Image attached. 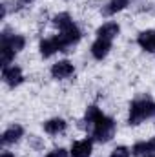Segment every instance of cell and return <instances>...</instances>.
I'll return each instance as SVG.
<instances>
[{
  "instance_id": "2",
  "label": "cell",
  "mask_w": 155,
  "mask_h": 157,
  "mask_svg": "<svg viewBox=\"0 0 155 157\" xmlns=\"http://www.w3.org/2000/svg\"><path fill=\"white\" fill-rule=\"evenodd\" d=\"M113 133H115V122H113V119L102 115L93 124V137L97 141H100V143H108L113 137Z\"/></svg>"
},
{
  "instance_id": "5",
  "label": "cell",
  "mask_w": 155,
  "mask_h": 157,
  "mask_svg": "<svg viewBox=\"0 0 155 157\" xmlns=\"http://www.w3.org/2000/svg\"><path fill=\"white\" fill-rule=\"evenodd\" d=\"M110 49H112V40H106V39H97L93 42V46H91V53L99 60L104 59L110 53Z\"/></svg>"
},
{
  "instance_id": "7",
  "label": "cell",
  "mask_w": 155,
  "mask_h": 157,
  "mask_svg": "<svg viewBox=\"0 0 155 157\" xmlns=\"http://www.w3.org/2000/svg\"><path fill=\"white\" fill-rule=\"evenodd\" d=\"M51 75L55 78H66L70 75H73V64L68 60H60L51 68Z\"/></svg>"
},
{
  "instance_id": "13",
  "label": "cell",
  "mask_w": 155,
  "mask_h": 157,
  "mask_svg": "<svg viewBox=\"0 0 155 157\" xmlns=\"http://www.w3.org/2000/svg\"><path fill=\"white\" fill-rule=\"evenodd\" d=\"M44 130H46L47 133L55 135V133H60V132L66 130V122H64L62 119H51V121H47V122L44 124Z\"/></svg>"
},
{
  "instance_id": "14",
  "label": "cell",
  "mask_w": 155,
  "mask_h": 157,
  "mask_svg": "<svg viewBox=\"0 0 155 157\" xmlns=\"http://www.w3.org/2000/svg\"><path fill=\"white\" fill-rule=\"evenodd\" d=\"M133 155H144V154H150V152H155V137L148 143H137L133 146Z\"/></svg>"
},
{
  "instance_id": "12",
  "label": "cell",
  "mask_w": 155,
  "mask_h": 157,
  "mask_svg": "<svg viewBox=\"0 0 155 157\" xmlns=\"http://www.w3.org/2000/svg\"><path fill=\"white\" fill-rule=\"evenodd\" d=\"M22 133H24V130H22V126H11V128H7L6 132H4V135H2V143L4 144H11V143H17L20 137H22Z\"/></svg>"
},
{
  "instance_id": "20",
  "label": "cell",
  "mask_w": 155,
  "mask_h": 157,
  "mask_svg": "<svg viewBox=\"0 0 155 157\" xmlns=\"http://www.w3.org/2000/svg\"><path fill=\"white\" fill-rule=\"evenodd\" d=\"M46 157H68V152L62 150V148H59V150H53L51 154H47Z\"/></svg>"
},
{
  "instance_id": "11",
  "label": "cell",
  "mask_w": 155,
  "mask_h": 157,
  "mask_svg": "<svg viewBox=\"0 0 155 157\" xmlns=\"http://www.w3.org/2000/svg\"><path fill=\"white\" fill-rule=\"evenodd\" d=\"M139 46L142 48V49H146V51H155V31H142L141 35H139Z\"/></svg>"
},
{
  "instance_id": "19",
  "label": "cell",
  "mask_w": 155,
  "mask_h": 157,
  "mask_svg": "<svg viewBox=\"0 0 155 157\" xmlns=\"http://www.w3.org/2000/svg\"><path fill=\"white\" fill-rule=\"evenodd\" d=\"M130 150L126 148V146H119V148H115L113 150V154H112V157H130Z\"/></svg>"
},
{
  "instance_id": "9",
  "label": "cell",
  "mask_w": 155,
  "mask_h": 157,
  "mask_svg": "<svg viewBox=\"0 0 155 157\" xmlns=\"http://www.w3.org/2000/svg\"><path fill=\"white\" fill-rule=\"evenodd\" d=\"M119 31H120L119 24H115V22H108V24H104L102 28H99L97 35H99V39L113 40V39L117 37V35H119Z\"/></svg>"
},
{
  "instance_id": "1",
  "label": "cell",
  "mask_w": 155,
  "mask_h": 157,
  "mask_svg": "<svg viewBox=\"0 0 155 157\" xmlns=\"http://www.w3.org/2000/svg\"><path fill=\"white\" fill-rule=\"evenodd\" d=\"M152 117H155V102L148 101V99L131 102L130 119H128L130 124H141L144 119H152Z\"/></svg>"
},
{
  "instance_id": "3",
  "label": "cell",
  "mask_w": 155,
  "mask_h": 157,
  "mask_svg": "<svg viewBox=\"0 0 155 157\" xmlns=\"http://www.w3.org/2000/svg\"><path fill=\"white\" fill-rule=\"evenodd\" d=\"M57 51H66V44L62 42L60 35L40 42V53H42V57H51Z\"/></svg>"
},
{
  "instance_id": "21",
  "label": "cell",
  "mask_w": 155,
  "mask_h": 157,
  "mask_svg": "<svg viewBox=\"0 0 155 157\" xmlns=\"http://www.w3.org/2000/svg\"><path fill=\"white\" fill-rule=\"evenodd\" d=\"M31 2H33V0H20V2H18V4H20V6H22V4H31Z\"/></svg>"
},
{
  "instance_id": "4",
  "label": "cell",
  "mask_w": 155,
  "mask_h": 157,
  "mask_svg": "<svg viewBox=\"0 0 155 157\" xmlns=\"http://www.w3.org/2000/svg\"><path fill=\"white\" fill-rule=\"evenodd\" d=\"M2 78L11 86V88H15V86H18L24 77H22V70L18 68V66H13V68H4V71H2Z\"/></svg>"
},
{
  "instance_id": "16",
  "label": "cell",
  "mask_w": 155,
  "mask_h": 157,
  "mask_svg": "<svg viewBox=\"0 0 155 157\" xmlns=\"http://www.w3.org/2000/svg\"><path fill=\"white\" fill-rule=\"evenodd\" d=\"M126 6H128V0H112V2L106 6L104 13H106V15H113V13H117V11L124 9Z\"/></svg>"
},
{
  "instance_id": "8",
  "label": "cell",
  "mask_w": 155,
  "mask_h": 157,
  "mask_svg": "<svg viewBox=\"0 0 155 157\" xmlns=\"http://www.w3.org/2000/svg\"><path fill=\"white\" fill-rule=\"evenodd\" d=\"M60 39H62V42L68 48V46H71V44H75V42L80 40V31H78V28L75 24H71L70 28H66V29L60 31Z\"/></svg>"
},
{
  "instance_id": "17",
  "label": "cell",
  "mask_w": 155,
  "mask_h": 157,
  "mask_svg": "<svg viewBox=\"0 0 155 157\" xmlns=\"http://www.w3.org/2000/svg\"><path fill=\"white\" fill-rule=\"evenodd\" d=\"M102 117V113H100V110L97 108V106H91V108H88V112H86V117H84V122H88V126L89 124H95L99 119Z\"/></svg>"
},
{
  "instance_id": "22",
  "label": "cell",
  "mask_w": 155,
  "mask_h": 157,
  "mask_svg": "<svg viewBox=\"0 0 155 157\" xmlns=\"http://www.w3.org/2000/svg\"><path fill=\"white\" fill-rule=\"evenodd\" d=\"M2 157H13V155H11V154H7V152H4V154H2Z\"/></svg>"
},
{
  "instance_id": "15",
  "label": "cell",
  "mask_w": 155,
  "mask_h": 157,
  "mask_svg": "<svg viewBox=\"0 0 155 157\" xmlns=\"http://www.w3.org/2000/svg\"><path fill=\"white\" fill-rule=\"evenodd\" d=\"M53 22H55V26H57L60 31H62V29H66V28H70V26L73 24L68 13H60V15H57V17L53 18Z\"/></svg>"
},
{
  "instance_id": "6",
  "label": "cell",
  "mask_w": 155,
  "mask_h": 157,
  "mask_svg": "<svg viewBox=\"0 0 155 157\" xmlns=\"http://www.w3.org/2000/svg\"><path fill=\"white\" fill-rule=\"evenodd\" d=\"M24 44H26L24 37H20V35H9L7 31H4V35H2V46H7L9 49H13L17 53V51H20L24 48Z\"/></svg>"
},
{
  "instance_id": "23",
  "label": "cell",
  "mask_w": 155,
  "mask_h": 157,
  "mask_svg": "<svg viewBox=\"0 0 155 157\" xmlns=\"http://www.w3.org/2000/svg\"><path fill=\"white\" fill-rule=\"evenodd\" d=\"M150 157H155V155H150Z\"/></svg>"
},
{
  "instance_id": "10",
  "label": "cell",
  "mask_w": 155,
  "mask_h": 157,
  "mask_svg": "<svg viewBox=\"0 0 155 157\" xmlns=\"http://www.w3.org/2000/svg\"><path fill=\"white\" fill-rule=\"evenodd\" d=\"M89 154H91V141L89 139L78 141L71 146V157H89Z\"/></svg>"
},
{
  "instance_id": "18",
  "label": "cell",
  "mask_w": 155,
  "mask_h": 157,
  "mask_svg": "<svg viewBox=\"0 0 155 157\" xmlns=\"http://www.w3.org/2000/svg\"><path fill=\"white\" fill-rule=\"evenodd\" d=\"M0 53H2L0 62H2V66H4V68H7V64L11 62V59H13L15 51H13V49H9L7 46H2V48H0Z\"/></svg>"
}]
</instances>
